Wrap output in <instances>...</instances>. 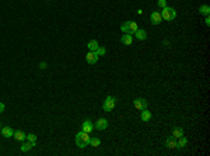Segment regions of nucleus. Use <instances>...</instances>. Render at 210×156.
Wrapping results in <instances>:
<instances>
[{
	"label": "nucleus",
	"mask_w": 210,
	"mask_h": 156,
	"mask_svg": "<svg viewBox=\"0 0 210 156\" xmlns=\"http://www.w3.org/2000/svg\"><path fill=\"white\" fill-rule=\"evenodd\" d=\"M90 142V135L84 131H80V132L76 135V145L78 148H86Z\"/></svg>",
	"instance_id": "obj_1"
},
{
	"label": "nucleus",
	"mask_w": 210,
	"mask_h": 156,
	"mask_svg": "<svg viewBox=\"0 0 210 156\" xmlns=\"http://www.w3.org/2000/svg\"><path fill=\"white\" fill-rule=\"evenodd\" d=\"M161 17L164 20H167V21H171V20H174L175 17H177V11H175V9H172V7H163V11H161Z\"/></svg>",
	"instance_id": "obj_2"
},
{
	"label": "nucleus",
	"mask_w": 210,
	"mask_h": 156,
	"mask_svg": "<svg viewBox=\"0 0 210 156\" xmlns=\"http://www.w3.org/2000/svg\"><path fill=\"white\" fill-rule=\"evenodd\" d=\"M137 28H139L137 27V23H135V21H126V23H123L121 25V30L123 32H128V34H133Z\"/></svg>",
	"instance_id": "obj_3"
},
{
	"label": "nucleus",
	"mask_w": 210,
	"mask_h": 156,
	"mask_svg": "<svg viewBox=\"0 0 210 156\" xmlns=\"http://www.w3.org/2000/svg\"><path fill=\"white\" fill-rule=\"evenodd\" d=\"M115 106H116V99L112 97V96H108L106 99H105L104 103H102V108H104V111H112Z\"/></svg>",
	"instance_id": "obj_4"
},
{
	"label": "nucleus",
	"mask_w": 210,
	"mask_h": 156,
	"mask_svg": "<svg viewBox=\"0 0 210 156\" xmlns=\"http://www.w3.org/2000/svg\"><path fill=\"white\" fill-rule=\"evenodd\" d=\"M147 104H149V103H147L144 99H136V100L133 101L135 108H136V110H140V111L144 110V108H147Z\"/></svg>",
	"instance_id": "obj_5"
},
{
	"label": "nucleus",
	"mask_w": 210,
	"mask_h": 156,
	"mask_svg": "<svg viewBox=\"0 0 210 156\" xmlns=\"http://www.w3.org/2000/svg\"><path fill=\"white\" fill-rule=\"evenodd\" d=\"M92 129H94V124H92L90 119H86V121H84V122L81 124V131H84V132L91 134Z\"/></svg>",
	"instance_id": "obj_6"
},
{
	"label": "nucleus",
	"mask_w": 210,
	"mask_h": 156,
	"mask_svg": "<svg viewBox=\"0 0 210 156\" xmlns=\"http://www.w3.org/2000/svg\"><path fill=\"white\" fill-rule=\"evenodd\" d=\"M106 127H108V119H105V118H100L95 122V125H94V128L98 129V131H102V129H105Z\"/></svg>",
	"instance_id": "obj_7"
},
{
	"label": "nucleus",
	"mask_w": 210,
	"mask_h": 156,
	"mask_svg": "<svg viewBox=\"0 0 210 156\" xmlns=\"http://www.w3.org/2000/svg\"><path fill=\"white\" fill-rule=\"evenodd\" d=\"M121 42L123 44V45H132V42H133V35L132 34H123L122 35V38H121Z\"/></svg>",
	"instance_id": "obj_8"
},
{
	"label": "nucleus",
	"mask_w": 210,
	"mask_h": 156,
	"mask_svg": "<svg viewBox=\"0 0 210 156\" xmlns=\"http://www.w3.org/2000/svg\"><path fill=\"white\" fill-rule=\"evenodd\" d=\"M86 59H87V62H88L90 65H92V63H95L97 60H98V55H97L95 52L90 51V52L86 55Z\"/></svg>",
	"instance_id": "obj_9"
},
{
	"label": "nucleus",
	"mask_w": 210,
	"mask_h": 156,
	"mask_svg": "<svg viewBox=\"0 0 210 156\" xmlns=\"http://www.w3.org/2000/svg\"><path fill=\"white\" fill-rule=\"evenodd\" d=\"M150 20H151V23H153V24H160L161 20H163V17H161L160 13L153 11V13H151V16H150Z\"/></svg>",
	"instance_id": "obj_10"
},
{
	"label": "nucleus",
	"mask_w": 210,
	"mask_h": 156,
	"mask_svg": "<svg viewBox=\"0 0 210 156\" xmlns=\"http://www.w3.org/2000/svg\"><path fill=\"white\" fill-rule=\"evenodd\" d=\"M133 34H135V37H136L137 40H140V41H143V40H146L147 38V32L144 31V30H140V28H137Z\"/></svg>",
	"instance_id": "obj_11"
},
{
	"label": "nucleus",
	"mask_w": 210,
	"mask_h": 156,
	"mask_svg": "<svg viewBox=\"0 0 210 156\" xmlns=\"http://www.w3.org/2000/svg\"><path fill=\"white\" fill-rule=\"evenodd\" d=\"M14 134V129H11V127H1V135L4 138H11Z\"/></svg>",
	"instance_id": "obj_12"
},
{
	"label": "nucleus",
	"mask_w": 210,
	"mask_h": 156,
	"mask_svg": "<svg viewBox=\"0 0 210 156\" xmlns=\"http://www.w3.org/2000/svg\"><path fill=\"white\" fill-rule=\"evenodd\" d=\"M151 113L147 108H144V110H142V115H140V118H142V121H144V122H147V121H150L151 119Z\"/></svg>",
	"instance_id": "obj_13"
},
{
	"label": "nucleus",
	"mask_w": 210,
	"mask_h": 156,
	"mask_svg": "<svg viewBox=\"0 0 210 156\" xmlns=\"http://www.w3.org/2000/svg\"><path fill=\"white\" fill-rule=\"evenodd\" d=\"M165 145H167L168 149H175V148H177V139H175L174 137L168 138V139L165 141Z\"/></svg>",
	"instance_id": "obj_14"
},
{
	"label": "nucleus",
	"mask_w": 210,
	"mask_h": 156,
	"mask_svg": "<svg viewBox=\"0 0 210 156\" xmlns=\"http://www.w3.org/2000/svg\"><path fill=\"white\" fill-rule=\"evenodd\" d=\"M13 137H14V139H16V141H24V139L27 138V135H25L23 131H14Z\"/></svg>",
	"instance_id": "obj_15"
},
{
	"label": "nucleus",
	"mask_w": 210,
	"mask_h": 156,
	"mask_svg": "<svg viewBox=\"0 0 210 156\" xmlns=\"http://www.w3.org/2000/svg\"><path fill=\"white\" fill-rule=\"evenodd\" d=\"M34 146H35V142H30V141H28V142H25V143H23V145H21V151H23V152H28V151H31Z\"/></svg>",
	"instance_id": "obj_16"
},
{
	"label": "nucleus",
	"mask_w": 210,
	"mask_h": 156,
	"mask_svg": "<svg viewBox=\"0 0 210 156\" xmlns=\"http://www.w3.org/2000/svg\"><path fill=\"white\" fill-rule=\"evenodd\" d=\"M87 46H88V49L92 51V52H95L97 49H98V46H100V44L95 41V40H91V41L87 44Z\"/></svg>",
	"instance_id": "obj_17"
},
{
	"label": "nucleus",
	"mask_w": 210,
	"mask_h": 156,
	"mask_svg": "<svg viewBox=\"0 0 210 156\" xmlns=\"http://www.w3.org/2000/svg\"><path fill=\"white\" fill-rule=\"evenodd\" d=\"M186 143H188V139L182 135V137L178 138V141H177V148H183Z\"/></svg>",
	"instance_id": "obj_18"
},
{
	"label": "nucleus",
	"mask_w": 210,
	"mask_h": 156,
	"mask_svg": "<svg viewBox=\"0 0 210 156\" xmlns=\"http://www.w3.org/2000/svg\"><path fill=\"white\" fill-rule=\"evenodd\" d=\"M183 135V131H182V128H174V131H172V137L175 138V139H178V138H181Z\"/></svg>",
	"instance_id": "obj_19"
},
{
	"label": "nucleus",
	"mask_w": 210,
	"mask_h": 156,
	"mask_svg": "<svg viewBox=\"0 0 210 156\" xmlns=\"http://www.w3.org/2000/svg\"><path fill=\"white\" fill-rule=\"evenodd\" d=\"M88 143H90L92 148H98V146H100V143H101V141H100V138L94 137V138H90V142H88Z\"/></svg>",
	"instance_id": "obj_20"
},
{
	"label": "nucleus",
	"mask_w": 210,
	"mask_h": 156,
	"mask_svg": "<svg viewBox=\"0 0 210 156\" xmlns=\"http://www.w3.org/2000/svg\"><path fill=\"white\" fill-rule=\"evenodd\" d=\"M199 13H200V14H205V16H209V13H210V7H209L207 4L200 6V7H199Z\"/></svg>",
	"instance_id": "obj_21"
},
{
	"label": "nucleus",
	"mask_w": 210,
	"mask_h": 156,
	"mask_svg": "<svg viewBox=\"0 0 210 156\" xmlns=\"http://www.w3.org/2000/svg\"><path fill=\"white\" fill-rule=\"evenodd\" d=\"M95 54H97L98 56H104L105 54H106V49H105L104 46H98V49L95 51Z\"/></svg>",
	"instance_id": "obj_22"
},
{
	"label": "nucleus",
	"mask_w": 210,
	"mask_h": 156,
	"mask_svg": "<svg viewBox=\"0 0 210 156\" xmlns=\"http://www.w3.org/2000/svg\"><path fill=\"white\" fill-rule=\"evenodd\" d=\"M27 139L30 141V142H35V141H37V135H35V134H28Z\"/></svg>",
	"instance_id": "obj_23"
},
{
	"label": "nucleus",
	"mask_w": 210,
	"mask_h": 156,
	"mask_svg": "<svg viewBox=\"0 0 210 156\" xmlns=\"http://www.w3.org/2000/svg\"><path fill=\"white\" fill-rule=\"evenodd\" d=\"M158 6H160V7H165V6H167V1H165V0H158Z\"/></svg>",
	"instance_id": "obj_24"
},
{
	"label": "nucleus",
	"mask_w": 210,
	"mask_h": 156,
	"mask_svg": "<svg viewBox=\"0 0 210 156\" xmlns=\"http://www.w3.org/2000/svg\"><path fill=\"white\" fill-rule=\"evenodd\" d=\"M205 23H206V25H210V17H209V16H206Z\"/></svg>",
	"instance_id": "obj_25"
},
{
	"label": "nucleus",
	"mask_w": 210,
	"mask_h": 156,
	"mask_svg": "<svg viewBox=\"0 0 210 156\" xmlns=\"http://www.w3.org/2000/svg\"><path fill=\"white\" fill-rule=\"evenodd\" d=\"M3 111H4V104L0 103V113H3Z\"/></svg>",
	"instance_id": "obj_26"
}]
</instances>
